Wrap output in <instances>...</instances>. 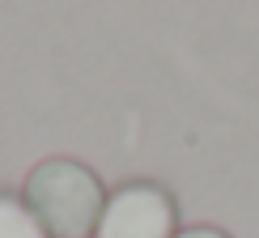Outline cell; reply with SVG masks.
<instances>
[{
  "instance_id": "1",
  "label": "cell",
  "mask_w": 259,
  "mask_h": 238,
  "mask_svg": "<svg viewBox=\"0 0 259 238\" xmlns=\"http://www.w3.org/2000/svg\"><path fill=\"white\" fill-rule=\"evenodd\" d=\"M111 191L85 162L72 157H42L26 175L21 200L34 209L42 230L51 238H90L98 230V217Z\"/></svg>"
},
{
  "instance_id": "2",
  "label": "cell",
  "mask_w": 259,
  "mask_h": 238,
  "mask_svg": "<svg viewBox=\"0 0 259 238\" xmlns=\"http://www.w3.org/2000/svg\"><path fill=\"white\" fill-rule=\"evenodd\" d=\"M179 234V204L166 187L149 179L123 183L106 196L94 238H175Z\"/></svg>"
},
{
  "instance_id": "3",
  "label": "cell",
  "mask_w": 259,
  "mask_h": 238,
  "mask_svg": "<svg viewBox=\"0 0 259 238\" xmlns=\"http://www.w3.org/2000/svg\"><path fill=\"white\" fill-rule=\"evenodd\" d=\"M0 238H51L26 200L0 191Z\"/></svg>"
},
{
  "instance_id": "4",
  "label": "cell",
  "mask_w": 259,
  "mask_h": 238,
  "mask_svg": "<svg viewBox=\"0 0 259 238\" xmlns=\"http://www.w3.org/2000/svg\"><path fill=\"white\" fill-rule=\"evenodd\" d=\"M175 238H230V234L217 230V225H183Z\"/></svg>"
}]
</instances>
